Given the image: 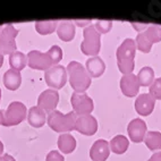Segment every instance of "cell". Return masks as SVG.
<instances>
[{"instance_id":"1","label":"cell","mask_w":161,"mask_h":161,"mask_svg":"<svg viewBox=\"0 0 161 161\" xmlns=\"http://www.w3.org/2000/svg\"><path fill=\"white\" fill-rule=\"evenodd\" d=\"M135 40L128 37V39L123 41V43L119 46V48L116 51L118 69H119V72L121 74H133V70H134V67H135Z\"/></svg>"},{"instance_id":"2","label":"cell","mask_w":161,"mask_h":161,"mask_svg":"<svg viewBox=\"0 0 161 161\" xmlns=\"http://www.w3.org/2000/svg\"><path fill=\"white\" fill-rule=\"evenodd\" d=\"M69 84L75 92L84 93L91 86L92 80L86 68L78 61H70L66 67Z\"/></svg>"},{"instance_id":"3","label":"cell","mask_w":161,"mask_h":161,"mask_svg":"<svg viewBox=\"0 0 161 161\" xmlns=\"http://www.w3.org/2000/svg\"><path fill=\"white\" fill-rule=\"evenodd\" d=\"M76 119H77V116L73 111L68 112L66 115H63L60 111L55 110V111L50 112L49 116L47 117V123L52 130L65 134V133L75 130Z\"/></svg>"},{"instance_id":"4","label":"cell","mask_w":161,"mask_h":161,"mask_svg":"<svg viewBox=\"0 0 161 161\" xmlns=\"http://www.w3.org/2000/svg\"><path fill=\"white\" fill-rule=\"evenodd\" d=\"M84 40L80 43V51L89 57H95L101 50V34L91 24L83 30Z\"/></svg>"},{"instance_id":"5","label":"cell","mask_w":161,"mask_h":161,"mask_svg":"<svg viewBox=\"0 0 161 161\" xmlns=\"http://www.w3.org/2000/svg\"><path fill=\"white\" fill-rule=\"evenodd\" d=\"M161 41V26L149 25L145 31L138 33L135 39L136 49L141 52L149 53L151 51L152 44L158 43Z\"/></svg>"},{"instance_id":"6","label":"cell","mask_w":161,"mask_h":161,"mask_svg":"<svg viewBox=\"0 0 161 161\" xmlns=\"http://www.w3.org/2000/svg\"><path fill=\"white\" fill-rule=\"evenodd\" d=\"M29 110L26 106L20 101H13L7 107L6 110L3 112V123L1 125L5 127H12L19 125L23 120H25L26 114Z\"/></svg>"},{"instance_id":"7","label":"cell","mask_w":161,"mask_h":161,"mask_svg":"<svg viewBox=\"0 0 161 161\" xmlns=\"http://www.w3.org/2000/svg\"><path fill=\"white\" fill-rule=\"evenodd\" d=\"M18 35V30H16L12 24L3 26L0 33V52L3 55H12L16 51V36Z\"/></svg>"},{"instance_id":"8","label":"cell","mask_w":161,"mask_h":161,"mask_svg":"<svg viewBox=\"0 0 161 161\" xmlns=\"http://www.w3.org/2000/svg\"><path fill=\"white\" fill-rule=\"evenodd\" d=\"M27 66L36 70H48L51 67L57 66L52 60L51 56L48 51L41 52L39 50H32L27 53Z\"/></svg>"},{"instance_id":"9","label":"cell","mask_w":161,"mask_h":161,"mask_svg":"<svg viewBox=\"0 0 161 161\" xmlns=\"http://www.w3.org/2000/svg\"><path fill=\"white\" fill-rule=\"evenodd\" d=\"M67 70L64 66L57 65L51 67L44 73V80L47 85L51 87V90H60L67 83Z\"/></svg>"},{"instance_id":"10","label":"cell","mask_w":161,"mask_h":161,"mask_svg":"<svg viewBox=\"0 0 161 161\" xmlns=\"http://www.w3.org/2000/svg\"><path fill=\"white\" fill-rule=\"evenodd\" d=\"M70 103L73 107V112H75L76 116L91 115L94 109L93 100L86 93L74 92L70 98Z\"/></svg>"},{"instance_id":"11","label":"cell","mask_w":161,"mask_h":161,"mask_svg":"<svg viewBox=\"0 0 161 161\" xmlns=\"http://www.w3.org/2000/svg\"><path fill=\"white\" fill-rule=\"evenodd\" d=\"M59 102V93L56 90H44L37 98V107L44 112L55 111Z\"/></svg>"},{"instance_id":"12","label":"cell","mask_w":161,"mask_h":161,"mask_svg":"<svg viewBox=\"0 0 161 161\" xmlns=\"http://www.w3.org/2000/svg\"><path fill=\"white\" fill-rule=\"evenodd\" d=\"M98 120L92 115L78 116L76 119L75 130H77L80 134H83V135L92 136L98 130Z\"/></svg>"},{"instance_id":"13","label":"cell","mask_w":161,"mask_h":161,"mask_svg":"<svg viewBox=\"0 0 161 161\" xmlns=\"http://www.w3.org/2000/svg\"><path fill=\"white\" fill-rule=\"evenodd\" d=\"M147 130V123L142 120L141 118H135V119L130 120V123L127 126L128 136H130V141H133L134 143H141L144 141Z\"/></svg>"},{"instance_id":"14","label":"cell","mask_w":161,"mask_h":161,"mask_svg":"<svg viewBox=\"0 0 161 161\" xmlns=\"http://www.w3.org/2000/svg\"><path fill=\"white\" fill-rule=\"evenodd\" d=\"M120 90L123 94L127 98H134L135 95H137L140 92V83L137 80V75H123L120 80Z\"/></svg>"},{"instance_id":"15","label":"cell","mask_w":161,"mask_h":161,"mask_svg":"<svg viewBox=\"0 0 161 161\" xmlns=\"http://www.w3.org/2000/svg\"><path fill=\"white\" fill-rule=\"evenodd\" d=\"M110 155V145L106 140H98L90 149V158L92 161H106Z\"/></svg>"},{"instance_id":"16","label":"cell","mask_w":161,"mask_h":161,"mask_svg":"<svg viewBox=\"0 0 161 161\" xmlns=\"http://www.w3.org/2000/svg\"><path fill=\"white\" fill-rule=\"evenodd\" d=\"M155 106V100L149 94L143 93L140 94L135 100V110L140 116H149L152 114Z\"/></svg>"},{"instance_id":"17","label":"cell","mask_w":161,"mask_h":161,"mask_svg":"<svg viewBox=\"0 0 161 161\" xmlns=\"http://www.w3.org/2000/svg\"><path fill=\"white\" fill-rule=\"evenodd\" d=\"M85 68H86L89 75L92 77H100L102 76L106 70V64L100 57H90L85 63Z\"/></svg>"},{"instance_id":"18","label":"cell","mask_w":161,"mask_h":161,"mask_svg":"<svg viewBox=\"0 0 161 161\" xmlns=\"http://www.w3.org/2000/svg\"><path fill=\"white\" fill-rule=\"evenodd\" d=\"M76 26L72 20H63L58 23L57 34L58 37L64 42H69L75 37Z\"/></svg>"},{"instance_id":"19","label":"cell","mask_w":161,"mask_h":161,"mask_svg":"<svg viewBox=\"0 0 161 161\" xmlns=\"http://www.w3.org/2000/svg\"><path fill=\"white\" fill-rule=\"evenodd\" d=\"M22 84V75L20 72L10 68L3 74V85L9 91H16L19 89Z\"/></svg>"},{"instance_id":"20","label":"cell","mask_w":161,"mask_h":161,"mask_svg":"<svg viewBox=\"0 0 161 161\" xmlns=\"http://www.w3.org/2000/svg\"><path fill=\"white\" fill-rule=\"evenodd\" d=\"M27 121L32 127L40 128L47 123V116L43 110H41L39 107H32L27 111Z\"/></svg>"},{"instance_id":"21","label":"cell","mask_w":161,"mask_h":161,"mask_svg":"<svg viewBox=\"0 0 161 161\" xmlns=\"http://www.w3.org/2000/svg\"><path fill=\"white\" fill-rule=\"evenodd\" d=\"M58 147L59 151L63 152L64 154H69L75 151L76 149V140L72 134L65 133V134H60L58 137Z\"/></svg>"},{"instance_id":"22","label":"cell","mask_w":161,"mask_h":161,"mask_svg":"<svg viewBox=\"0 0 161 161\" xmlns=\"http://www.w3.org/2000/svg\"><path fill=\"white\" fill-rule=\"evenodd\" d=\"M109 145L110 151H112L114 153H116V154H124L128 150L130 141L124 135H116L115 137H112Z\"/></svg>"},{"instance_id":"23","label":"cell","mask_w":161,"mask_h":161,"mask_svg":"<svg viewBox=\"0 0 161 161\" xmlns=\"http://www.w3.org/2000/svg\"><path fill=\"white\" fill-rule=\"evenodd\" d=\"M144 143L151 151L161 150V133L157 130L147 132L145 137H144Z\"/></svg>"},{"instance_id":"24","label":"cell","mask_w":161,"mask_h":161,"mask_svg":"<svg viewBox=\"0 0 161 161\" xmlns=\"http://www.w3.org/2000/svg\"><path fill=\"white\" fill-rule=\"evenodd\" d=\"M58 20H37L35 23V30L41 35H49L57 31Z\"/></svg>"},{"instance_id":"25","label":"cell","mask_w":161,"mask_h":161,"mask_svg":"<svg viewBox=\"0 0 161 161\" xmlns=\"http://www.w3.org/2000/svg\"><path fill=\"white\" fill-rule=\"evenodd\" d=\"M9 65L12 66L13 69L20 72L27 65V57L24 55L23 52L15 51L14 53L9 56Z\"/></svg>"},{"instance_id":"26","label":"cell","mask_w":161,"mask_h":161,"mask_svg":"<svg viewBox=\"0 0 161 161\" xmlns=\"http://www.w3.org/2000/svg\"><path fill=\"white\" fill-rule=\"evenodd\" d=\"M137 80L140 86H151L154 80V70L151 67L145 66L138 72Z\"/></svg>"},{"instance_id":"27","label":"cell","mask_w":161,"mask_h":161,"mask_svg":"<svg viewBox=\"0 0 161 161\" xmlns=\"http://www.w3.org/2000/svg\"><path fill=\"white\" fill-rule=\"evenodd\" d=\"M149 94L154 100H161V77L155 78L149 89Z\"/></svg>"},{"instance_id":"28","label":"cell","mask_w":161,"mask_h":161,"mask_svg":"<svg viewBox=\"0 0 161 161\" xmlns=\"http://www.w3.org/2000/svg\"><path fill=\"white\" fill-rule=\"evenodd\" d=\"M94 27L100 34H107V33H109V32L111 31L112 22L111 20H106V19L95 20Z\"/></svg>"},{"instance_id":"29","label":"cell","mask_w":161,"mask_h":161,"mask_svg":"<svg viewBox=\"0 0 161 161\" xmlns=\"http://www.w3.org/2000/svg\"><path fill=\"white\" fill-rule=\"evenodd\" d=\"M48 52H49L50 56H51L52 60H53L55 65H58V64H59V61L63 59V50H61L60 47L57 46V44L52 46L51 48L48 50Z\"/></svg>"},{"instance_id":"30","label":"cell","mask_w":161,"mask_h":161,"mask_svg":"<svg viewBox=\"0 0 161 161\" xmlns=\"http://www.w3.org/2000/svg\"><path fill=\"white\" fill-rule=\"evenodd\" d=\"M46 161H65V158H64V155L61 154L59 151L52 150V151H50V152L47 154Z\"/></svg>"},{"instance_id":"31","label":"cell","mask_w":161,"mask_h":161,"mask_svg":"<svg viewBox=\"0 0 161 161\" xmlns=\"http://www.w3.org/2000/svg\"><path fill=\"white\" fill-rule=\"evenodd\" d=\"M75 25H77V26H82L83 27L84 26V29L85 27H87L89 25H91V20H89V19H75Z\"/></svg>"},{"instance_id":"32","label":"cell","mask_w":161,"mask_h":161,"mask_svg":"<svg viewBox=\"0 0 161 161\" xmlns=\"http://www.w3.org/2000/svg\"><path fill=\"white\" fill-rule=\"evenodd\" d=\"M132 26L137 32H140V33H141V32H143V31H145V30H147V27H149V25H147V24H140V23H135V24L133 23Z\"/></svg>"},{"instance_id":"33","label":"cell","mask_w":161,"mask_h":161,"mask_svg":"<svg viewBox=\"0 0 161 161\" xmlns=\"http://www.w3.org/2000/svg\"><path fill=\"white\" fill-rule=\"evenodd\" d=\"M0 161H16L13 155L8 154V153H5V154L0 155Z\"/></svg>"},{"instance_id":"34","label":"cell","mask_w":161,"mask_h":161,"mask_svg":"<svg viewBox=\"0 0 161 161\" xmlns=\"http://www.w3.org/2000/svg\"><path fill=\"white\" fill-rule=\"evenodd\" d=\"M147 161H161V151L153 153V154L150 157V159Z\"/></svg>"},{"instance_id":"35","label":"cell","mask_w":161,"mask_h":161,"mask_svg":"<svg viewBox=\"0 0 161 161\" xmlns=\"http://www.w3.org/2000/svg\"><path fill=\"white\" fill-rule=\"evenodd\" d=\"M3 55L0 52V68L3 67Z\"/></svg>"},{"instance_id":"36","label":"cell","mask_w":161,"mask_h":161,"mask_svg":"<svg viewBox=\"0 0 161 161\" xmlns=\"http://www.w3.org/2000/svg\"><path fill=\"white\" fill-rule=\"evenodd\" d=\"M3 142L0 141V155L3 154Z\"/></svg>"},{"instance_id":"37","label":"cell","mask_w":161,"mask_h":161,"mask_svg":"<svg viewBox=\"0 0 161 161\" xmlns=\"http://www.w3.org/2000/svg\"><path fill=\"white\" fill-rule=\"evenodd\" d=\"M3 110H0V125H1V123H3Z\"/></svg>"},{"instance_id":"38","label":"cell","mask_w":161,"mask_h":161,"mask_svg":"<svg viewBox=\"0 0 161 161\" xmlns=\"http://www.w3.org/2000/svg\"><path fill=\"white\" fill-rule=\"evenodd\" d=\"M3 25H0V33H1V31H3Z\"/></svg>"},{"instance_id":"39","label":"cell","mask_w":161,"mask_h":161,"mask_svg":"<svg viewBox=\"0 0 161 161\" xmlns=\"http://www.w3.org/2000/svg\"><path fill=\"white\" fill-rule=\"evenodd\" d=\"M0 100H1V89H0Z\"/></svg>"}]
</instances>
